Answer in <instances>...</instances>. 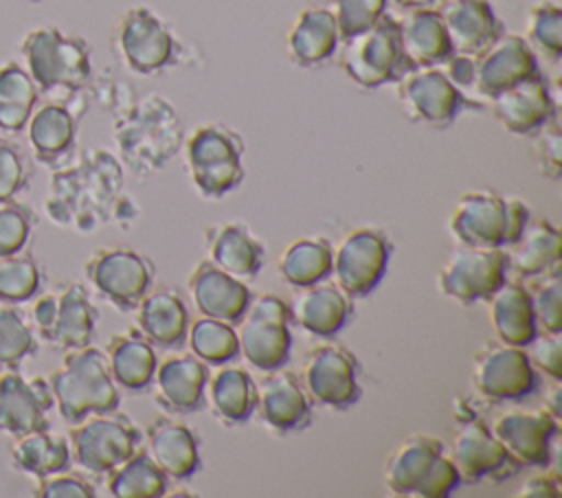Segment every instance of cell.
<instances>
[{
	"label": "cell",
	"instance_id": "obj_29",
	"mask_svg": "<svg viewBox=\"0 0 562 498\" xmlns=\"http://www.w3.org/2000/svg\"><path fill=\"white\" fill-rule=\"evenodd\" d=\"M143 439L147 454L167 478L184 480L200 469L198 434L187 423L171 417H156L149 421Z\"/></svg>",
	"mask_w": 562,
	"mask_h": 498
},
{
	"label": "cell",
	"instance_id": "obj_51",
	"mask_svg": "<svg viewBox=\"0 0 562 498\" xmlns=\"http://www.w3.org/2000/svg\"><path fill=\"white\" fill-rule=\"evenodd\" d=\"M533 134H536L533 151H536L540 173L544 178L558 180L562 173V129L558 118H551Z\"/></svg>",
	"mask_w": 562,
	"mask_h": 498
},
{
	"label": "cell",
	"instance_id": "obj_38",
	"mask_svg": "<svg viewBox=\"0 0 562 498\" xmlns=\"http://www.w3.org/2000/svg\"><path fill=\"white\" fill-rule=\"evenodd\" d=\"M560 230L547 222L538 219L527 224L512 252H507V268L518 276H540L551 270H560Z\"/></svg>",
	"mask_w": 562,
	"mask_h": 498
},
{
	"label": "cell",
	"instance_id": "obj_56",
	"mask_svg": "<svg viewBox=\"0 0 562 498\" xmlns=\"http://www.w3.org/2000/svg\"><path fill=\"white\" fill-rule=\"evenodd\" d=\"M393 4H397L400 9H406V11H411V9H424V7H435V2L437 0H391Z\"/></svg>",
	"mask_w": 562,
	"mask_h": 498
},
{
	"label": "cell",
	"instance_id": "obj_49",
	"mask_svg": "<svg viewBox=\"0 0 562 498\" xmlns=\"http://www.w3.org/2000/svg\"><path fill=\"white\" fill-rule=\"evenodd\" d=\"M31 182V167L24 156V149L11 140L7 134H0V204L15 200Z\"/></svg>",
	"mask_w": 562,
	"mask_h": 498
},
{
	"label": "cell",
	"instance_id": "obj_19",
	"mask_svg": "<svg viewBox=\"0 0 562 498\" xmlns=\"http://www.w3.org/2000/svg\"><path fill=\"white\" fill-rule=\"evenodd\" d=\"M301 384L312 401L342 410L360 399L358 362L340 344H316L303 362Z\"/></svg>",
	"mask_w": 562,
	"mask_h": 498
},
{
	"label": "cell",
	"instance_id": "obj_36",
	"mask_svg": "<svg viewBox=\"0 0 562 498\" xmlns=\"http://www.w3.org/2000/svg\"><path fill=\"white\" fill-rule=\"evenodd\" d=\"M487 303H490V320L498 342L525 347L538 333L529 292L522 283L505 279L490 294Z\"/></svg>",
	"mask_w": 562,
	"mask_h": 498
},
{
	"label": "cell",
	"instance_id": "obj_13",
	"mask_svg": "<svg viewBox=\"0 0 562 498\" xmlns=\"http://www.w3.org/2000/svg\"><path fill=\"white\" fill-rule=\"evenodd\" d=\"M290 309L277 294L266 292L250 298L246 314L239 320L237 340L244 358L259 371H272L288 362L292 336H290Z\"/></svg>",
	"mask_w": 562,
	"mask_h": 498
},
{
	"label": "cell",
	"instance_id": "obj_50",
	"mask_svg": "<svg viewBox=\"0 0 562 498\" xmlns=\"http://www.w3.org/2000/svg\"><path fill=\"white\" fill-rule=\"evenodd\" d=\"M389 0H331V13L340 39L373 26L386 13Z\"/></svg>",
	"mask_w": 562,
	"mask_h": 498
},
{
	"label": "cell",
	"instance_id": "obj_55",
	"mask_svg": "<svg viewBox=\"0 0 562 498\" xmlns=\"http://www.w3.org/2000/svg\"><path fill=\"white\" fill-rule=\"evenodd\" d=\"M560 380H553V386L544 393V410H549L553 417L560 419Z\"/></svg>",
	"mask_w": 562,
	"mask_h": 498
},
{
	"label": "cell",
	"instance_id": "obj_53",
	"mask_svg": "<svg viewBox=\"0 0 562 498\" xmlns=\"http://www.w3.org/2000/svg\"><path fill=\"white\" fill-rule=\"evenodd\" d=\"M527 358L533 366H538L551 380L562 377V340L560 333H536L527 344Z\"/></svg>",
	"mask_w": 562,
	"mask_h": 498
},
{
	"label": "cell",
	"instance_id": "obj_2",
	"mask_svg": "<svg viewBox=\"0 0 562 498\" xmlns=\"http://www.w3.org/2000/svg\"><path fill=\"white\" fill-rule=\"evenodd\" d=\"M112 136L121 165L136 178H147L165 169L180 151L184 127L171 101L149 92L136 97L130 107L114 116Z\"/></svg>",
	"mask_w": 562,
	"mask_h": 498
},
{
	"label": "cell",
	"instance_id": "obj_48",
	"mask_svg": "<svg viewBox=\"0 0 562 498\" xmlns=\"http://www.w3.org/2000/svg\"><path fill=\"white\" fill-rule=\"evenodd\" d=\"M35 222L37 217L29 206L15 200L2 202L0 204V257L24 250L26 241L33 235Z\"/></svg>",
	"mask_w": 562,
	"mask_h": 498
},
{
	"label": "cell",
	"instance_id": "obj_54",
	"mask_svg": "<svg viewBox=\"0 0 562 498\" xmlns=\"http://www.w3.org/2000/svg\"><path fill=\"white\" fill-rule=\"evenodd\" d=\"M560 494L562 489H560L558 472H540L529 476L516 496L518 498H558Z\"/></svg>",
	"mask_w": 562,
	"mask_h": 498
},
{
	"label": "cell",
	"instance_id": "obj_10",
	"mask_svg": "<svg viewBox=\"0 0 562 498\" xmlns=\"http://www.w3.org/2000/svg\"><path fill=\"white\" fill-rule=\"evenodd\" d=\"M99 312L81 283L64 281L40 294L31 307L33 331L53 349L68 351L92 342Z\"/></svg>",
	"mask_w": 562,
	"mask_h": 498
},
{
	"label": "cell",
	"instance_id": "obj_28",
	"mask_svg": "<svg viewBox=\"0 0 562 498\" xmlns=\"http://www.w3.org/2000/svg\"><path fill=\"white\" fill-rule=\"evenodd\" d=\"M209 382L206 364L193 353H171L156 362L154 388L156 401L176 415L193 412L204 401V388Z\"/></svg>",
	"mask_w": 562,
	"mask_h": 498
},
{
	"label": "cell",
	"instance_id": "obj_43",
	"mask_svg": "<svg viewBox=\"0 0 562 498\" xmlns=\"http://www.w3.org/2000/svg\"><path fill=\"white\" fill-rule=\"evenodd\" d=\"M187 342L204 364H226L239 353L237 331L231 322L202 316L187 329Z\"/></svg>",
	"mask_w": 562,
	"mask_h": 498
},
{
	"label": "cell",
	"instance_id": "obj_5",
	"mask_svg": "<svg viewBox=\"0 0 562 498\" xmlns=\"http://www.w3.org/2000/svg\"><path fill=\"white\" fill-rule=\"evenodd\" d=\"M384 485L393 496L446 498L461 487V476L443 443L430 434H411L384 463Z\"/></svg>",
	"mask_w": 562,
	"mask_h": 498
},
{
	"label": "cell",
	"instance_id": "obj_24",
	"mask_svg": "<svg viewBox=\"0 0 562 498\" xmlns=\"http://www.w3.org/2000/svg\"><path fill=\"white\" fill-rule=\"evenodd\" d=\"M540 72L536 53L522 35L503 33L481 55L474 57V86L472 90L492 99L501 90Z\"/></svg>",
	"mask_w": 562,
	"mask_h": 498
},
{
	"label": "cell",
	"instance_id": "obj_14",
	"mask_svg": "<svg viewBox=\"0 0 562 498\" xmlns=\"http://www.w3.org/2000/svg\"><path fill=\"white\" fill-rule=\"evenodd\" d=\"M83 272L94 292L119 312L134 309L154 283V263L149 257L121 246L94 250Z\"/></svg>",
	"mask_w": 562,
	"mask_h": 498
},
{
	"label": "cell",
	"instance_id": "obj_7",
	"mask_svg": "<svg viewBox=\"0 0 562 498\" xmlns=\"http://www.w3.org/2000/svg\"><path fill=\"white\" fill-rule=\"evenodd\" d=\"M529 224V208L518 197L487 189L463 191L448 217V230L459 244L503 248L518 241Z\"/></svg>",
	"mask_w": 562,
	"mask_h": 498
},
{
	"label": "cell",
	"instance_id": "obj_31",
	"mask_svg": "<svg viewBox=\"0 0 562 498\" xmlns=\"http://www.w3.org/2000/svg\"><path fill=\"white\" fill-rule=\"evenodd\" d=\"M209 261L235 279L250 281L266 261L263 244L241 222H220L204 230Z\"/></svg>",
	"mask_w": 562,
	"mask_h": 498
},
{
	"label": "cell",
	"instance_id": "obj_42",
	"mask_svg": "<svg viewBox=\"0 0 562 498\" xmlns=\"http://www.w3.org/2000/svg\"><path fill=\"white\" fill-rule=\"evenodd\" d=\"M105 483L116 498H158L167 494V474L143 448L112 467L105 474Z\"/></svg>",
	"mask_w": 562,
	"mask_h": 498
},
{
	"label": "cell",
	"instance_id": "obj_35",
	"mask_svg": "<svg viewBox=\"0 0 562 498\" xmlns=\"http://www.w3.org/2000/svg\"><path fill=\"white\" fill-rule=\"evenodd\" d=\"M105 360L114 384L127 391L147 388L158 362L154 344L138 331V327L114 333L105 344Z\"/></svg>",
	"mask_w": 562,
	"mask_h": 498
},
{
	"label": "cell",
	"instance_id": "obj_30",
	"mask_svg": "<svg viewBox=\"0 0 562 498\" xmlns=\"http://www.w3.org/2000/svg\"><path fill=\"white\" fill-rule=\"evenodd\" d=\"M340 46L331 9L307 7L299 11L285 35V53L299 68H316L329 61Z\"/></svg>",
	"mask_w": 562,
	"mask_h": 498
},
{
	"label": "cell",
	"instance_id": "obj_39",
	"mask_svg": "<svg viewBox=\"0 0 562 498\" xmlns=\"http://www.w3.org/2000/svg\"><path fill=\"white\" fill-rule=\"evenodd\" d=\"M37 101L40 90L26 68L15 59L0 61V134L22 132Z\"/></svg>",
	"mask_w": 562,
	"mask_h": 498
},
{
	"label": "cell",
	"instance_id": "obj_44",
	"mask_svg": "<svg viewBox=\"0 0 562 498\" xmlns=\"http://www.w3.org/2000/svg\"><path fill=\"white\" fill-rule=\"evenodd\" d=\"M37 351L31 322L11 303H0V369L15 371Z\"/></svg>",
	"mask_w": 562,
	"mask_h": 498
},
{
	"label": "cell",
	"instance_id": "obj_21",
	"mask_svg": "<svg viewBox=\"0 0 562 498\" xmlns=\"http://www.w3.org/2000/svg\"><path fill=\"white\" fill-rule=\"evenodd\" d=\"M490 430L520 467H547L560 423L549 410H509L498 415Z\"/></svg>",
	"mask_w": 562,
	"mask_h": 498
},
{
	"label": "cell",
	"instance_id": "obj_41",
	"mask_svg": "<svg viewBox=\"0 0 562 498\" xmlns=\"http://www.w3.org/2000/svg\"><path fill=\"white\" fill-rule=\"evenodd\" d=\"M209 401L220 421L241 423L255 410V382L241 366H222L209 382Z\"/></svg>",
	"mask_w": 562,
	"mask_h": 498
},
{
	"label": "cell",
	"instance_id": "obj_4",
	"mask_svg": "<svg viewBox=\"0 0 562 498\" xmlns=\"http://www.w3.org/2000/svg\"><path fill=\"white\" fill-rule=\"evenodd\" d=\"M46 380L66 423L119 408V388L110 375L105 353L97 347L86 344L64 351L61 364Z\"/></svg>",
	"mask_w": 562,
	"mask_h": 498
},
{
	"label": "cell",
	"instance_id": "obj_23",
	"mask_svg": "<svg viewBox=\"0 0 562 498\" xmlns=\"http://www.w3.org/2000/svg\"><path fill=\"white\" fill-rule=\"evenodd\" d=\"M53 404L55 399L46 377H22L11 369L0 373V434L13 439L48 428Z\"/></svg>",
	"mask_w": 562,
	"mask_h": 498
},
{
	"label": "cell",
	"instance_id": "obj_57",
	"mask_svg": "<svg viewBox=\"0 0 562 498\" xmlns=\"http://www.w3.org/2000/svg\"><path fill=\"white\" fill-rule=\"evenodd\" d=\"M26 2H33V4H37V2H44V0H26Z\"/></svg>",
	"mask_w": 562,
	"mask_h": 498
},
{
	"label": "cell",
	"instance_id": "obj_20",
	"mask_svg": "<svg viewBox=\"0 0 562 498\" xmlns=\"http://www.w3.org/2000/svg\"><path fill=\"white\" fill-rule=\"evenodd\" d=\"M448 456L465 483H476L481 478L505 480L522 469L503 450L485 421L472 412L459 419Z\"/></svg>",
	"mask_w": 562,
	"mask_h": 498
},
{
	"label": "cell",
	"instance_id": "obj_33",
	"mask_svg": "<svg viewBox=\"0 0 562 498\" xmlns=\"http://www.w3.org/2000/svg\"><path fill=\"white\" fill-rule=\"evenodd\" d=\"M400 46L411 68L441 66L450 55L452 46L435 7L411 9L404 18H397Z\"/></svg>",
	"mask_w": 562,
	"mask_h": 498
},
{
	"label": "cell",
	"instance_id": "obj_45",
	"mask_svg": "<svg viewBox=\"0 0 562 498\" xmlns=\"http://www.w3.org/2000/svg\"><path fill=\"white\" fill-rule=\"evenodd\" d=\"M42 270L31 252L0 257V303H24L40 294Z\"/></svg>",
	"mask_w": 562,
	"mask_h": 498
},
{
	"label": "cell",
	"instance_id": "obj_34",
	"mask_svg": "<svg viewBox=\"0 0 562 498\" xmlns=\"http://www.w3.org/2000/svg\"><path fill=\"white\" fill-rule=\"evenodd\" d=\"M134 309L136 327L151 344L171 349L184 342L189 329V312L173 290H149Z\"/></svg>",
	"mask_w": 562,
	"mask_h": 498
},
{
	"label": "cell",
	"instance_id": "obj_17",
	"mask_svg": "<svg viewBox=\"0 0 562 498\" xmlns=\"http://www.w3.org/2000/svg\"><path fill=\"white\" fill-rule=\"evenodd\" d=\"M79 97H50L33 107L26 121V138L33 158L48 167H59L77 151V129L86 103L79 105Z\"/></svg>",
	"mask_w": 562,
	"mask_h": 498
},
{
	"label": "cell",
	"instance_id": "obj_22",
	"mask_svg": "<svg viewBox=\"0 0 562 498\" xmlns=\"http://www.w3.org/2000/svg\"><path fill=\"white\" fill-rule=\"evenodd\" d=\"M255 384V410L259 419L277 434L305 430L312 423V397L292 371H266Z\"/></svg>",
	"mask_w": 562,
	"mask_h": 498
},
{
	"label": "cell",
	"instance_id": "obj_26",
	"mask_svg": "<svg viewBox=\"0 0 562 498\" xmlns=\"http://www.w3.org/2000/svg\"><path fill=\"white\" fill-rule=\"evenodd\" d=\"M435 4L452 53L476 57L505 33L490 0H437Z\"/></svg>",
	"mask_w": 562,
	"mask_h": 498
},
{
	"label": "cell",
	"instance_id": "obj_15",
	"mask_svg": "<svg viewBox=\"0 0 562 498\" xmlns=\"http://www.w3.org/2000/svg\"><path fill=\"white\" fill-rule=\"evenodd\" d=\"M507 252L503 248L483 246H454L439 274V290L463 305L487 301L490 294L507 279Z\"/></svg>",
	"mask_w": 562,
	"mask_h": 498
},
{
	"label": "cell",
	"instance_id": "obj_6",
	"mask_svg": "<svg viewBox=\"0 0 562 498\" xmlns=\"http://www.w3.org/2000/svg\"><path fill=\"white\" fill-rule=\"evenodd\" d=\"M184 165L195 191L217 200L233 193L244 180V138L233 127L213 121L184 134Z\"/></svg>",
	"mask_w": 562,
	"mask_h": 498
},
{
	"label": "cell",
	"instance_id": "obj_9",
	"mask_svg": "<svg viewBox=\"0 0 562 498\" xmlns=\"http://www.w3.org/2000/svg\"><path fill=\"white\" fill-rule=\"evenodd\" d=\"M336 53L342 72L364 90L395 83L413 70L400 46L397 18L391 13H384L373 26L340 39Z\"/></svg>",
	"mask_w": 562,
	"mask_h": 498
},
{
	"label": "cell",
	"instance_id": "obj_52",
	"mask_svg": "<svg viewBox=\"0 0 562 498\" xmlns=\"http://www.w3.org/2000/svg\"><path fill=\"white\" fill-rule=\"evenodd\" d=\"M33 494L37 498H92L97 491L86 476L61 469L44 478H37Z\"/></svg>",
	"mask_w": 562,
	"mask_h": 498
},
{
	"label": "cell",
	"instance_id": "obj_16",
	"mask_svg": "<svg viewBox=\"0 0 562 498\" xmlns=\"http://www.w3.org/2000/svg\"><path fill=\"white\" fill-rule=\"evenodd\" d=\"M391 241L380 228H353L331 248V274L347 296H367L382 281Z\"/></svg>",
	"mask_w": 562,
	"mask_h": 498
},
{
	"label": "cell",
	"instance_id": "obj_11",
	"mask_svg": "<svg viewBox=\"0 0 562 498\" xmlns=\"http://www.w3.org/2000/svg\"><path fill=\"white\" fill-rule=\"evenodd\" d=\"M143 443V432L125 412H94L70 423V459L88 474H108Z\"/></svg>",
	"mask_w": 562,
	"mask_h": 498
},
{
	"label": "cell",
	"instance_id": "obj_27",
	"mask_svg": "<svg viewBox=\"0 0 562 498\" xmlns=\"http://www.w3.org/2000/svg\"><path fill=\"white\" fill-rule=\"evenodd\" d=\"M187 290L202 316L217 318L231 325L241 320L252 298L246 281L235 279L209 259L200 261L191 270L187 279Z\"/></svg>",
	"mask_w": 562,
	"mask_h": 498
},
{
	"label": "cell",
	"instance_id": "obj_37",
	"mask_svg": "<svg viewBox=\"0 0 562 498\" xmlns=\"http://www.w3.org/2000/svg\"><path fill=\"white\" fill-rule=\"evenodd\" d=\"M9 456L13 469L35 480L68 469L72 461L68 439L48 432V428L13 437Z\"/></svg>",
	"mask_w": 562,
	"mask_h": 498
},
{
	"label": "cell",
	"instance_id": "obj_12",
	"mask_svg": "<svg viewBox=\"0 0 562 498\" xmlns=\"http://www.w3.org/2000/svg\"><path fill=\"white\" fill-rule=\"evenodd\" d=\"M400 110L411 123L448 127L468 110H483V103L459 90L439 66L413 68L395 81Z\"/></svg>",
	"mask_w": 562,
	"mask_h": 498
},
{
	"label": "cell",
	"instance_id": "obj_46",
	"mask_svg": "<svg viewBox=\"0 0 562 498\" xmlns=\"http://www.w3.org/2000/svg\"><path fill=\"white\" fill-rule=\"evenodd\" d=\"M525 39L531 50L542 53L547 59L562 57V9L551 0L533 4L525 15Z\"/></svg>",
	"mask_w": 562,
	"mask_h": 498
},
{
	"label": "cell",
	"instance_id": "obj_1",
	"mask_svg": "<svg viewBox=\"0 0 562 498\" xmlns=\"http://www.w3.org/2000/svg\"><path fill=\"white\" fill-rule=\"evenodd\" d=\"M123 184V165L112 151L103 147L75 151L50 176V189L44 202L46 215L57 226L92 233L101 224L112 222Z\"/></svg>",
	"mask_w": 562,
	"mask_h": 498
},
{
	"label": "cell",
	"instance_id": "obj_18",
	"mask_svg": "<svg viewBox=\"0 0 562 498\" xmlns=\"http://www.w3.org/2000/svg\"><path fill=\"white\" fill-rule=\"evenodd\" d=\"M472 382L490 401H518L536 388L538 377L525 347L490 342L474 355Z\"/></svg>",
	"mask_w": 562,
	"mask_h": 498
},
{
	"label": "cell",
	"instance_id": "obj_47",
	"mask_svg": "<svg viewBox=\"0 0 562 498\" xmlns=\"http://www.w3.org/2000/svg\"><path fill=\"white\" fill-rule=\"evenodd\" d=\"M542 279L531 285L529 301L536 327L547 333H560L562 331V281L560 270H551L547 274H540Z\"/></svg>",
	"mask_w": 562,
	"mask_h": 498
},
{
	"label": "cell",
	"instance_id": "obj_8",
	"mask_svg": "<svg viewBox=\"0 0 562 498\" xmlns=\"http://www.w3.org/2000/svg\"><path fill=\"white\" fill-rule=\"evenodd\" d=\"M112 46L121 64L143 77L178 66L184 55V46L169 22L147 4H134L119 15L112 29Z\"/></svg>",
	"mask_w": 562,
	"mask_h": 498
},
{
	"label": "cell",
	"instance_id": "obj_3",
	"mask_svg": "<svg viewBox=\"0 0 562 498\" xmlns=\"http://www.w3.org/2000/svg\"><path fill=\"white\" fill-rule=\"evenodd\" d=\"M22 66L37 90L61 99L81 94L92 81L90 44L53 24H42L20 39Z\"/></svg>",
	"mask_w": 562,
	"mask_h": 498
},
{
	"label": "cell",
	"instance_id": "obj_32",
	"mask_svg": "<svg viewBox=\"0 0 562 498\" xmlns=\"http://www.w3.org/2000/svg\"><path fill=\"white\" fill-rule=\"evenodd\" d=\"M288 309L290 320L301 329L321 338H329L347 325L351 316V301L336 283H327L323 279L301 287V292L290 301Z\"/></svg>",
	"mask_w": 562,
	"mask_h": 498
},
{
	"label": "cell",
	"instance_id": "obj_40",
	"mask_svg": "<svg viewBox=\"0 0 562 498\" xmlns=\"http://www.w3.org/2000/svg\"><path fill=\"white\" fill-rule=\"evenodd\" d=\"M277 270L294 287L318 283L331 274V244L325 237H299L283 248Z\"/></svg>",
	"mask_w": 562,
	"mask_h": 498
},
{
	"label": "cell",
	"instance_id": "obj_25",
	"mask_svg": "<svg viewBox=\"0 0 562 498\" xmlns=\"http://www.w3.org/2000/svg\"><path fill=\"white\" fill-rule=\"evenodd\" d=\"M487 101L492 103V112L496 121L507 132L518 136H529L538 132L544 123H549L558 114L555 99L542 72H536L501 90Z\"/></svg>",
	"mask_w": 562,
	"mask_h": 498
}]
</instances>
